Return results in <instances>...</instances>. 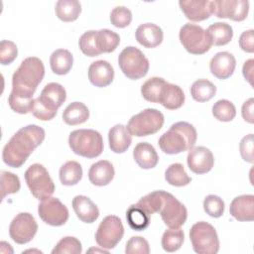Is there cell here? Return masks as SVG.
Here are the masks:
<instances>
[{
    "label": "cell",
    "mask_w": 254,
    "mask_h": 254,
    "mask_svg": "<svg viewBox=\"0 0 254 254\" xmlns=\"http://www.w3.org/2000/svg\"><path fill=\"white\" fill-rule=\"evenodd\" d=\"M45 136V130L38 125L31 124L22 127L4 146L3 162L9 167L20 168L33 151L43 143Z\"/></svg>",
    "instance_id": "obj_1"
},
{
    "label": "cell",
    "mask_w": 254,
    "mask_h": 254,
    "mask_svg": "<svg viewBox=\"0 0 254 254\" xmlns=\"http://www.w3.org/2000/svg\"><path fill=\"white\" fill-rule=\"evenodd\" d=\"M45 75L43 62L36 57H29L22 61L12 76V93L26 97H33L38 85Z\"/></svg>",
    "instance_id": "obj_2"
},
{
    "label": "cell",
    "mask_w": 254,
    "mask_h": 254,
    "mask_svg": "<svg viewBox=\"0 0 254 254\" xmlns=\"http://www.w3.org/2000/svg\"><path fill=\"white\" fill-rule=\"evenodd\" d=\"M197 133L189 122L179 121L174 123L158 141L160 149L168 155H176L190 151L195 144Z\"/></svg>",
    "instance_id": "obj_3"
},
{
    "label": "cell",
    "mask_w": 254,
    "mask_h": 254,
    "mask_svg": "<svg viewBox=\"0 0 254 254\" xmlns=\"http://www.w3.org/2000/svg\"><path fill=\"white\" fill-rule=\"evenodd\" d=\"M68 145L74 154L88 159L100 156L104 147L101 134L93 129L72 131L68 136Z\"/></svg>",
    "instance_id": "obj_4"
},
{
    "label": "cell",
    "mask_w": 254,
    "mask_h": 254,
    "mask_svg": "<svg viewBox=\"0 0 254 254\" xmlns=\"http://www.w3.org/2000/svg\"><path fill=\"white\" fill-rule=\"evenodd\" d=\"M192 249L197 254H216L219 250V240L215 228L208 222L198 221L190 230Z\"/></svg>",
    "instance_id": "obj_5"
},
{
    "label": "cell",
    "mask_w": 254,
    "mask_h": 254,
    "mask_svg": "<svg viewBox=\"0 0 254 254\" xmlns=\"http://www.w3.org/2000/svg\"><path fill=\"white\" fill-rule=\"evenodd\" d=\"M164 115L155 108H146L133 115L127 124V129L131 135L144 137L157 133L164 125Z\"/></svg>",
    "instance_id": "obj_6"
},
{
    "label": "cell",
    "mask_w": 254,
    "mask_h": 254,
    "mask_svg": "<svg viewBox=\"0 0 254 254\" xmlns=\"http://www.w3.org/2000/svg\"><path fill=\"white\" fill-rule=\"evenodd\" d=\"M118 64L121 71L129 79L137 80L144 77L149 70V61L136 47H127L118 56Z\"/></svg>",
    "instance_id": "obj_7"
},
{
    "label": "cell",
    "mask_w": 254,
    "mask_h": 254,
    "mask_svg": "<svg viewBox=\"0 0 254 254\" xmlns=\"http://www.w3.org/2000/svg\"><path fill=\"white\" fill-rule=\"evenodd\" d=\"M25 181L31 193L39 200L52 196L55 191V184L41 164H33L26 170Z\"/></svg>",
    "instance_id": "obj_8"
},
{
    "label": "cell",
    "mask_w": 254,
    "mask_h": 254,
    "mask_svg": "<svg viewBox=\"0 0 254 254\" xmlns=\"http://www.w3.org/2000/svg\"><path fill=\"white\" fill-rule=\"evenodd\" d=\"M179 38L186 51L191 55H203L212 46L206 31L195 24H185L180 29Z\"/></svg>",
    "instance_id": "obj_9"
},
{
    "label": "cell",
    "mask_w": 254,
    "mask_h": 254,
    "mask_svg": "<svg viewBox=\"0 0 254 254\" xmlns=\"http://www.w3.org/2000/svg\"><path fill=\"white\" fill-rule=\"evenodd\" d=\"M158 212L162 220L170 228H179L187 220L188 210L172 193L161 190V202Z\"/></svg>",
    "instance_id": "obj_10"
},
{
    "label": "cell",
    "mask_w": 254,
    "mask_h": 254,
    "mask_svg": "<svg viewBox=\"0 0 254 254\" xmlns=\"http://www.w3.org/2000/svg\"><path fill=\"white\" fill-rule=\"evenodd\" d=\"M124 235V226L121 219L116 215H108L100 222L96 233L95 241L103 249H113Z\"/></svg>",
    "instance_id": "obj_11"
},
{
    "label": "cell",
    "mask_w": 254,
    "mask_h": 254,
    "mask_svg": "<svg viewBox=\"0 0 254 254\" xmlns=\"http://www.w3.org/2000/svg\"><path fill=\"white\" fill-rule=\"evenodd\" d=\"M38 231V224L34 216L29 212L18 213L10 223L9 234L18 244L30 242Z\"/></svg>",
    "instance_id": "obj_12"
},
{
    "label": "cell",
    "mask_w": 254,
    "mask_h": 254,
    "mask_svg": "<svg viewBox=\"0 0 254 254\" xmlns=\"http://www.w3.org/2000/svg\"><path fill=\"white\" fill-rule=\"evenodd\" d=\"M40 218L52 226H62L68 219L67 207L57 197H48L38 205Z\"/></svg>",
    "instance_id": "obj_13"
},
{
    "label": "cell",
    "mask_w": 254,
    "mask_h": 254,
    "mask_svg": "<svg viewBox=\"0 0 254 254\" xmlns=\"http://www.w3.org/2000/svg\"><path fill=\"white\" fill-rule=\"evenodd\" d=\"M213 14L218 18L241 22L247 18L249 2L246 0H218L213 1Z\"/></svg>",
    "instance_id": "obj_14"
},
{
    "label": "cell",
    "mask_w": 254,
    "mask_h": 254,
    "mask_svg": "<svg viewBox=\"0 0 254 254\" xmlns=\"http://www.w3.org/2000/svg\"><path fill=\"white\" fill-rule=\"evenodd\" d=\"M187 163L189 169L197 175L208 173L214 165L212 152L203 146L192 147L188 154Z\"/></svg>",
    "instance_id": "obj_15"
},
{
    "label": "cell",
    "mask_w": 254,
    "mask_h": 254,
    "mask_svg": "<svg viewBox=\"0 0 254 254\" xmlns=\"http://www.w3.org/2000/svg\"><path fill=\"white\" fill-rule=\"evenodd\" d=\"M179 5L186 18L192 22L208 19L213 14V1L208 0H181Z\"/></svg>",
    "instance_id": "obj_16"
},
{
    "label": "cell",
    "mask_w": 254,
    "mask_h": 254,
    "mask_svg": "<svg viewBox=\"0 0 254 254\" xmlns=\"http://www.w3.org/2000/svg\"><path fill=\"white\" fill-rule=\"evenodd\" d=\"M236 66L234 56L228 52H219L215 54L209 63L211 73L218 79H226L232 75Z\"/></svg>",
    "instance_id": "obj_17"
},
{
    "label": "cell",
    "mask_w": 254,
    "mask_h": 254,
    "mask_svg": "<svg viewBox=\"0 0 254 254\" xmlns=\"http://www.w3.org/2000/svg\"><path fill=\"white\" fill-rule=\"evenodd\" d=\"M114 78L113 66L104 60L93 62L88 67V79L96 87L109 85Z\"/></svg>",
    "instance_id": "obj_18"
},
{
    "label": "cell",
    "mask_w": 254,
    "mask_h": 254,
    "mask_svg": "<svg viewBox=\"0 0 254 254\" xmlns=\"http://www.w3.org/2000/svg\"><path fill=\"white\" fill-rule=\"evenodd\" d=\"M135 37L141 46L153 49L163 42L164 33L158 25L154 23H144L136 29Z\"/></svg>",
    "instance_id": "obj_19"
},
{
    "label": "cell",
    "mask_w": 254,
    "mask_h": 254,
    "mask_svg": "<svg viewBox=\"0 0 254 254\" xmlns=\"http://www.w3.org/2000/svg\"><path fill=\"white\" fill-rule=\"evenodd\" d=\"M38 98L49 109L57 112L66 99V91L62 84L50 82L45 85Z\"/></svg>",
    "instance_id": "obj_20"
},
{
    "label": "cell",
    "mask_w": 254,
    "mask_h": 254,
    "mask_svg": "<svg viewBox=\"0 0 254 254\" xmlns=\"http://www.w3.org/2000/svg\"><path fill=\"white\" fill-rule=\"evenodd\" d=\"M230 214L238 221H252L254 219V195H238L230 203Z\"/></svg>",
    "instance_id": "obj_21"
},
{
    "label": "cell",
    "mask_w": 254,
    "mask_h": 254,
    "mask_svg": "<svg viewBox=\"0 0 254 254\" xmlns=\"http://www.w3.org/2000/svg\"><path fill=\"white\" fill-rule=\"evenodd\" d=\"M71 204L77 218L84 223H93L99 216L97 205L86 195L74 196Z\"/></svg>",
    "instance_id": "obj_22"
},
{
    "label": "cell",
    "mask_w": 254,
    "mask_h": 254,
    "mask_svg": "<svg viewBox=\"0 0 254 254\" xmlns=\"http://www.w3.org/2000/svg\"><path fill=\"white\" fill-rule=\"evenodd\" d=\"M109 148L116 154H122L128 150L132 143V135L126 126L116 124L108 132Z\"/></svg>",
    "instance_id": "obj_23"
},
{
    "label": "cell",
    "mask_w": 254,
    "mask_h": 254,
    "mask_svg": "<svg viewBox=\"0 0 254 254\" xmlns=\"http://www.w3.org/2000/svg\"><path fill=\"white\" fill-rule=\"evenodd\" d=\"M115 175L113 165L107 160H100L91 165L88 171L89 182L97 187L107 186Z\"/></svg>",
    "instance_id": "obj_24"
},
{
    "label": "cell",
    "mask_w": 254,
    "mask_h": 254,
    "mask_svg": "<svg viewBox=\"0 0 254 254\" xmlns=\"http://www.w3.org/2000/svg\"><path fill=\"white\" fill-rule=\"evenodd\" d=\"M185 93L179 85L166 82L161 91L158 103H160L169 110H175L183 106V104L185 103Z\"/></svg>",
    "instance_id": "obj_25"
},
{
    "label": "cell",
    "mask_w": 254,
    "mask_h": 254,
    "mask_svg": "<svg viewBox=\"0 0 254 254\" xmlns=\"http://www.w3.org/2000/svg\"><path fill=\"white\" fill-rule=\"evenodd\" d=\"M133 157L137 165L145 170L155 168L159 162L157 151L147 142H140L135 146Z\"/></svg>",
    "instance_id": "obj_26"
},
{
    "label": "cell",
    "mask_w": 254,
    "mask_h": 254,
    "mask_svg": "<svg viewBox=\"0 0 254 254\" xmlns=\"http://www.w3.org/2000/svg\"><path fill=\"white\" fill-rule=\"evenodd\" d=\"M73 57L68 50L58 49L50 57V65L54 73L64 75L69 72L72 67Z\"/></svg>",
    "instance_id": "obj_27"
},
{
    "label": "cell",
    "mask_w": 254,
    "mask_h": 254,
    "mask_svg": "<svg viewBox=\"0 0 254 254\" xmlns=\"http://www.w3.org/2000/svg\"><path fill=\"white\" fill-rule=\"evenodd\" d=\"M89 118V110L87 106L78 101L71 102L63 112V120L70 126L82 124Z\"/></svg>",
    "instance_id": "obj_28"
},
{
    "label": "cell",
    "mask_w": 254,
    "mask_h": 254,
    "mask_svg": "<svg viewBox=\"0 0 254 254\" xmlns=\"http://www.w3.org/2000/svg\"><path fill=\"white\" fill-rule=\"evenodd\" d=\"M57 17L63 22L75 21L81 13V4L77 0H59L55 6Z\"/></svg>",
    "instance_id": "obj_29"
},
{
    "label": "cell",
    "mask_w": 254,
    "mask_h": 254,
    "mask_svg": "<svg viewBox=\"0 0 254 254\" xmlns=\"http://www.w3.org/2000/svg\"><path fill=\"white\" fill-rule=\"evenodd\" d=\"M205 31L214 46H224L228 44L233 37L232 27L224 22L211 24Z\"/></svg>",
    "instance_id": "obj_30"
},
{
    "label": "cell",
    "mask_w": 254,
    "mask_h": 254,
    "mask_svg": "<svg viewBox=\"0 0 254 254\" xmlns=\"http://www.w3.org/2000/svg\"><path fill=\"white\" fill-rule=\"evenodd\" d=\"M59 177L64 186H74L82 178V168L76 161H67L61 167Z\"/></svg>",
    "instance_id": "obj_31"
},
{
    "label": "cell",
    "mask_w": 254,
    "mask_h": 254,
    "mask_svg": "<svg viewBox=\"0 0 254 254\" xmlns=\"http://www.w3.org/2000/svg\"><path fill=\"white\" fill-rule=\"evenodd\" d=\"M216 93L215 85L208 79L200 78L195 80L190 87L191 97L197 102H206Z\"/></svg>",
    "instance_id": "obj_32"
},
{
    "label": "cell",
    "mask_w": 254,
    "mask_h": 254,
    "mask_svg": "<svg viewBox=\"0 0 254 254\" xmlns=\"http://www.w3.org/2000/svg\"><path fill=\"white\" fill-rule=\"evenodd\" d=\"M126 220L130 228L135 231H142L150 224V216L137 204H132L126 211Z\"/></svg>",
    "instance_id": "obj_33"
},
{
    "label": "cell",
    "mask_w": 254,
    "mask_h": 254,
    "mask_svg": "<svg viewBox=\"0 0 254 254\" xmlns=\"http://www.w3.org/2000/svg\"><path fill=\"white\" fill-rule=\"evenodd\" d=\"M95 37L98 50L101 54L114 52L120 43L119 35L108 29H101L96 31Z\"/></svg>",
    "instance_id": "obj_34"
},
{
    "label": "cell",
    "mask_w": 254,
    "mask_h": 254,
    "mask_svg": "<svg viewBox=\"0 0 254 254\" xmlns=\"http://www.w3.org/2000/svg\"><path fill=\"white\" fill-rule=\"evenodd\" d=\"M167 81L159 76H153L147 79L141 86V94L149 102L158 103L163 86Z\"/></svg>",
    "instance_id": "obj_35"
},
{
    "label": "cell",
    "mask_w": 254,
    "mask_h": 254,
    "mask_svg": "<svg viewBox=\"0 0 254 254\" xmlns=\"http://www.w3.org/2000/svg\"><path fill=\"white\" fill-rule=\"evenodd\" d=\"M165 180L174 187H184L191 182V178L188 176L184 166L181 163L170 165L165 172Z\"/></svg>",
    "instance_id": "obj_36"
},
{
    "label": "cell",
    "mask_w": 254,
    "mask_h": 254,
    "mask_svg": "<svg viewBox=\"0 0 254 254\" xmlns=\"http://www.w3.org/2000/svg\"><path fill=\"white\" fill-rule=\"evenodd\" d=\"M184 240H185V233L180 227L170 228L163 233L161 244L165 251L175 252L182 247Z\"/></svg>",
    "instance_id": "obj_37"
},
{
    "label": "cell",
    "mask_w": 254,
    "mask_h": 254,
    "mask_svg": "<svg viewBox=\"0 0 254 254\" xmlns=\"http://www.w3.org/2000/svg\"><path fill=\"white\" fill-rule=\"evenodd\" d=\"M212 115L215 119L222 122L232 121L236 115L234 104L227 99H220L212 106Z\"/></svg>",
    "instance_id": "obj_38"
},
{
    "label": "cell",
    "mask_w": 254,
    "mask_h": 254,
    "mask_svg": "<svg viewBox=\"0 0 254 254\" xmlns=\"http://www.w3.org/2000/svg\"><path fill=\"white\" fill-rule=\"evenodd\" d=\"M81 252V243L73 236H65L62 238L52 250V254H80Z\"/></svg>",
    "instance_id": "obj_39"
},
{
    "label": "cell",
    "mask_w": 254,
    "mask_h": 254,
    "mask_svg": "<svg viewBox=\"0 0 254 254\" xmlns=\"http://www.w3.org/2000/svg\"><path fill=\"white\" fill-rule=\"evenodd\" d=\"M96 31L90 30L84 32L78 41V46L80 51L87 57H96L99 56L101 53L98 50L96 44Z\"/></svg>",
    "instance_id": "obj_40"
},
{
    "label": "cell",
    "mask_w": 254,
    "mask_h": 254,
    "mask_svg": "<svg viewBox=\"0 0 254 254\" xmlns=\"http://www.w3.org/2000/svg\"><path fill=\"white\" fill-rule=\"evenodd\" d=\"M20 187L21 185L18 176L8 171H1V200L8 194L18 192Z\"/></svg>",
    "instance_id": "obj_41"
},
{
    "label": "cell",
    "mask_w": 254,
    "mask_h": 254,
    "mask_svg": "<svg viewBox=\"0 0 254 254\" xmlns=\"http://www.w3.org/2000/svg\"><path fill=\"white\" fill-rule=\"evenodd\" d=\"M34 101L35 99H33V97L17 95L12 92L8 97V104L10 108L19 114H27L29 112H32Z\"/></svg>",
    "instance_id": "obj_42"
},
{
    "label": "cell",
    "mask_w": 254,
    "mask_h": 254,
    "mask_svg": "<svg viewBox=\"0 0 254 254\" xmlns=\"http://www.w3.org/2000/svg\"><path fill=\"white\" fill-rule=\"evenodd\" d=\"M224 201L218 195L209 194L203 199V209L211 217L218 218L224 212Z\"/></svg>",
    "instance_id": "obj_43"
},
{
    "label": "cell",
    "mask_w": 254,
    "mask_h": 254,
    "mask_svg": "<svg viewBox=\"0 0 254 254\" xmlns=\"http://www.w3.org/2000/svg\"><path fill=\"white\" fill-rule=\"evenodd\" d=\"M132 21V13L125 6H117L110 13V22L116 28H125Z\"/></svg>",
    "instance_id": "obj_44"
},
{
    "label": "cell",
    "mask_w": 254,
    "mask_h": 254,
    "mask_svg": "<svg viewBox=\"0 0 254 254\" xmlns=\"http://www.w3.org/2000/svg\"><path fill=\"white\" fill-rule=\"evenodd\" d=\"M18 56V49L14 42L2 40L0 43V63L2 65L12 64Z\"/></svg>",
    "instance_id": "obj_45"
},
{
    "label": "cell",
    "mask_w": 254,
    "mask_h": 254,
    "mask_svg": "<svg viewBox=\"0 0 254 254\" xmlns=\"http://www.w3.org/2000/svg\"><path fill=\"white\" fill-rule=\"evenodd\" d=\"M126 254H149L150 246L148 241L142 236H132L126 243Z\"/></svg>",
    "instance_id": "obj_46"
},
{
    "label": "cell",
    "mask_w": 254,
    "mask_h": 254,
    "mask_svg": "<svg viewBox=\"0 0 254 254\" xmlns=\"http://www.w3.org/2000/svg\"><path fill=\"white\" fill-rule=\"evenodd\" d=\"M239 151L242 159L248 163L254 162L253 154V134H248L242 138L239 144Z\"/></svg>",
    "instance_id": "obj_47"
},
{
    "label": "cell",
    "mask_w": 254,
    "mask_h": 254,
    "mask_svg": "<svg viewBox=\"0 0 254 254\" xmlns=\"http://www.w3.org/2000/svg\"><path fill=\"white\" fill-rule=\"evenodd\" d=\"M32 113L36 118H38L42 121L51 120L57 114V112L52 111L46 105H44L38 97L34 101V106H33V109H32Z\"/></svg>",
    "instance_id": "obj_48"
},
{
    "label": "cell",
    "mask_w": 254,
    "mask_h": 254,
    "mask_svg": "<svg viewBox=\"0 0 254 254\" xmlns=\"http://www.w3.org/2000/svg\"><path fill=\"white\" fill-rule=\"evenodd\" d=\"M239 47L246 53L254 52V31L252 29L244 31L239 37Z\"/></svg>",
    "instance_id": "obj_49"
},
{
    "label": "cell",
    "mask_w": 254,
    "mask_h": 254,
    "mask_svg": "<svg viewBox=\"0 0 254 254\" xmlns=\"http://www.w3.org/2000/svg\"><path fill=\"white\" fill-rule=\"evenodd\" d=\"M241 114L246 122L250 124L254 123V99L252 97L247 99L243 103L241 108Z\"/></svg>",
    "instance_id": "obj_50"
},
{
    "label": "cell",
    "mask_w": 254,
    "mask_h": 254,
    "mask_svg": "<svg viewBox=\"0 0 254 254\" xmlns=\"http://www.w3.org/2000/svg\"><path fill=\"white\" fill-rule=\"evenodd\" d=\"M253 71H254V60L250 59L247 60L242 68V73L245 79L250 83L251 86H253Z\"/></svg>",
    "instance_id": "obj_51"
}]
</instances>
